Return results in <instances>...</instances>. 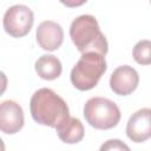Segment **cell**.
Wrapping results in <instances>:
<instances>
[{
  "label": "cell",
  "mask_w": 151,
  "mask_h": 151,
  "mask_svg": "<svg viewBox=\"0 0 151 151\" xmlns=\"http://www.w3.org/2000/svg\"><path fill=\"white\" fill-rule=\"evenodd\" d=\"M70 37L80 53L98 52L105 55L109 51L107 40L100 31L97 19L91 14L80 15L71 22Z\"/></svg>",
  "instance_id": "2"
},
{
  "label": "cell",
  "mask_w": 151,
  "mask_h": 151,
  "mask_svg": "<svg viewBox=\"0 0 151 151\" xmlns=\"http://www.w3.org/2000/svg\"><path fill=\"white\" fill-rule=\"evenodd\" d=\"M25 123L22 107L14 100H4L0 105V130L5 134L19 132Z\"/></svg>",
  "instance_id": "8"
},
{
  "label": "cell",
  "mask_w": 151,
  "mask_h": 151,
  "mask_svg": "<svg viewBox=\"0 0 151 151\" xmlns=\"http://www.w3.org/2000/svg\"><path fill=\"white\" fill-rule=\"evenodd\" d=\"M100 150L101 151H105V150H126V151H129L130 147L119 139H110V140H106L100 146Z\"/></svg>",
  "instance_id": "13"
},
{
  "label": "cell",
  "mask_w": 151,
  "mask_h": 151,
  "mask_svg": "<svg viewBox=\"0 0 151 151\" xmlns=\"http://www.w3.org/2000/svg\"><path fill=\"white\" fill-rule=\"evenodd\" d=\"M34 14L32 9L25 5H13L4 14L2 25L7 34L13 38H22L27 35L33 26Z\"/></svg>",
  "instance_id": "5"
},
{
  "label": "cell",
  "mask_w": 151,
  "mask_h": 151,
  "mask_svg": "<svg viewBox=\"0 0 151 151\" xmlns=\"http://www.w3.org/2000/svg\"><path fill=\"white\" fill-rule=\"evenodd\" d=\"M85 120L97 130H110L118 125L120 110L118 105L104 97L90 98L83 110Z\"/></svg>",
  "instance_id": "4"
},
{
  "label": "cell",
  "mask_w": 151,
  "mask_h": 151,
  "mask_svg": "<svg viewBox=\"0 0 151 151\" xmlns=\"http://www.w3.org/2000/svg\"><path fill=\"white\" fill-rule=\"evenodd\" d=\"M126 136L134 143L151 138V109L144 107L132 113L126 124Z\"/></svg>",
  "instance_id": "7"
},
{
  "label": "cell",
  "mask_w": 151,
  "mask_h": 151,
  "mask_svg": "<svg viewBox=\"0 0 151 151\" xmlns=\"http://www.w3.org/2000/svg\"><path fill=\"white\" fill-rule=\"evenodd\" d=\"M139 84L138 72L129 65L117 67L110 77V87L118 96H129L136 91Z\"/></svg>",
  "instance_id": "6"
},
{
  "label": "cell",
  "mask_w": 151,
  "mask_h": 151,
  "mask_svg": "<svg viewBox=\"0 0 151 151\" xmlns=\"http://www.w3.org/2000/svg\"><path fill=\"white\" fill-rule=\"evenodd\" d=\"M29 110L37 124L58 129L70 119L66 101L53 90L42 87L35 91L29 101Z\"/></svg>",
  "instance_id": "1"
},
{
  "label": "cell",
  "mask_w": 151,
  "mask_h": 151,
  "mask_svg": "<svg viewBox=\"0 0 151 151\" xmlns=\"http://www.w3.org/2000/svg\"><path fill=\"white\" fill-rule=\"evenodd\" d=\"M35 39L42 50L53 52L61 46L64 41V31L58 22L46 20L38 26Z\"/></svg>",
  "instance_id": "9"
},
{
  "label": "cell",
  "mask_w": 151,
  "mask_h": 151,
  "mask_svg": "<svg viewBox=\"0 0 151 151\" xmlns=\"http://www.w3.org/2000/svg\"><path fill=\"white\" fill-rule=\"evenodd\" d=\"M55 131L58 133L59 139L66 144H77L81 142L85 134L83 123L74 117H70V119L64 125L58 127Z\"/></svg>",
  "instance_id": "11"
},
{
  "label": "cell",
  "mask_w": 151,
  "mask_h": 151,
  "mask_svg": "<svg viewBox=\"0 0 151 151\" xmlns=\"http://www.w3.org/2000/svg\"><path fill=\"white\" fill-rule=\"evenodd\" d=\"M106 68L105 55L98 52L81 53L80 59L71 71V83L79 91L92 90L97 86Z\"/></svg>",
  "instance_id": "3"
},
{
  "label": "cell",
  "mask_w": 151,
  "mask_h": 151,
  "mask_svg": "<svg viewBox=\"0 0 151 151\" xmlns=\"http://www.w3.org/2000/svg\"><path fill=\"white\" fill-rule=\"evenodd\" d=\"M150 4H151V0H150Z\"/></svg>",
  "instance_id": "15"
},
{
  "label": "cell",
  "mask_w": 151,
  "mask_h": 151,
  "mask_svg": "<svg viewBox=\"0 0 151 151\" xmlns=\"http://www.w3.org/2000/svg\"><path fill=\"white\" fill-rule=\"evenodd\" d=\"M63 5H65L66 7H70V8H74V7H79V6H83L84 4H86L87 0H59Z\"/></svg>",
  "instance_id": "14"
},
{
  "label": "cell",
  "mask_w": 151,
  "mask_h": 151,
  "mask_svg": "<svg viewBox=\"0 0 151 151\" xmlns=\"http://www.w3.org/2000/svg\"><path fill=\"white\" fill-rule=\"evenodd\" d=\"M37 74L45 80H54L60 77L63 66L60 60L52 54H44L41 55L34 65Z\"/></svg>",
  "instance_id": "10"
},
{
  "label": "cell",
  "mask_w": 151,
  "mask_h": 151,
  "mask_svg": "<svg viewBox=\"0 0 151 151\" xmlns=\"http://www.w3.org/2000/svg\"><path fill=\"white\" fill-rule=\"evenodd\" d=\"M133 59L139 65H150L151 64V40H140L138 41L132 51Z\"/></svg>",
  "instance_id": "12"
}]
</instances>
